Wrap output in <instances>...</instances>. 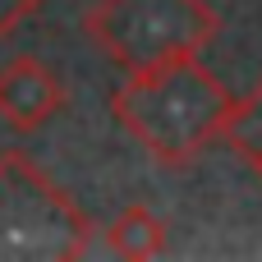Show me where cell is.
<instances>
[{
  "mask_svg": "<svg viewBox=\"0 0 262 262\" xmlns=\"http://www.w3.org/2000/svg\"><path fill=\"white\" fill-rule=\"evenodd\" d=\"M221 143L235 147L262 180V83L249 97H239V101L230 106V115H226V124H221Z\"/></svg>",
  "mask_w": 262,
  "mask_h": 262,
  "instance_id": "obj_6",
  "label": "cell"
},
{
  "mask_svg": "<svg viewBox=\"0 0 262 262\" xmlns=\"http://www.w3.org/2000/svg\"><path fill=\"white\" fill-rule=\"evenodd\" d=\"M230 106V88L198 55L129 74V83L111 92V115L161 166H189L203 157V147L221 138Z\"/></svg>",
  "mask_w": 262,
  "mask_h": 262,
  "instance_id": "obj_1",
  "label": "cell"
},
{
  "mask_svg": "<svg viewBox=\"0 0 262 262\" xmlns=\"http://www.w3.org/2000/svg\"><path fill=\"white\" fill-rule=\"evenodd\" d=\"M106 244H111V253H120L129 262H147L157 253H166V221L147 207H124L106 226Z\"/></svg>",
  "mask_w": 262,
  "mask_h": 262,
  "instance_id": "obj_5",
  "label": "cell"
},
{
  "mask_svg": "<svg viewBox=\"0 0 262 262\" xmlns=\"http://www.w3.org/2000/svg\"><path fill=\"white\" fill-rule=\"evenodd\" d=\"M46 0H0V37H9L23 18H32Z\"/></svg>",
  "mask_w": 262,
  "mask_h": 262,
  "instance_id": "obj_7",
  "label": "cell"
},
{
  "mask_svg": "<svg viewBox=\"0 0 262 262\" xmlns=\"http://www.w3.org/2000/svg\"><path fill=\"white\" fill-rule=\"evenodd\" d=\"M92 221L83 207L18 147L0 152V262L18 258H83Z\"/></svg>",
  "mask_w": 262,
  "mask_h": 262,
  "instance_id": "obj_3",
  "label": "cell"
},
{
  "mask_svg": "<svg viewBox=\"0 0 262 262\" xmlns=\"http://www.w3.org/2000/svg\"><path fill=\"white\" fill-rule=\"evenodd\" d=\"M64 111V83L37 55H14L0 64V120L14 134H37Z\"/></svg>",
  "mask_w": 262,
  "mask_h": 262,
  "instance_id": "obj_4",
  "label": "cell"
},
{
  "mask_svg": "<svg viewBox=\"0 0 262 262\" xmlns=\"http://www.w3.org/2000/svg\"><path fill=\"white\" fill-rule=\"evenodd\" d=\"M83 32L124 74H143L198 55L221 32V18L207 0H97Z\"/></svg>",
  "mask_w": 262,
  "mask_h": 262,
  "instance_id": "obj_2",
  "label": "cell"
}]
</instances>
